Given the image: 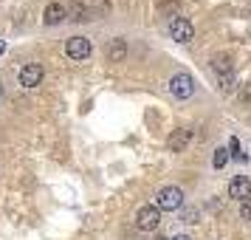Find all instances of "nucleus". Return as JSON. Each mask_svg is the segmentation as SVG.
<instances>
[{
	"instance_id": "nucleus-1",
	"label": "nucleus",
	"mask_w": 251,
	"mask_h": 240,
	"mask_svg": "<svg viewBox=\"0 0 251 240\" xmlns=\"http://www.w3.org/2000/svg\"><path fill=\"white\" fill-rule=\"evenodd\" d=\"M155 206H158L161 212H178L183 206V192L178 187H164L155 195Z\"/></svg>"
},
{
	"instance_id": "nucleus-2",
	"label": "nucleus",
	"mask_w": 251,
	"mask_h": 240,
	"mask_svg": "<svg viewBox=\"0 0 251 240\" xmlns=\"http://www.w3.org/2000/svg\"><path fill=\"white\" fill-rule=\"evenodd\" d=\"M161 223V209L158 206H141L136 212V226L141 232H155Z\"/></svg>"
},
{
	"instance_id": "nucleus-3",
	"label": "nucleus",
	"mask_w": 251,
	"mask_h": 240,
	"mask_svg": "<svg viewBox=\"0 0 251 240\" xmlns=\"http://www.w3.org/2000/svg\"><path fill=\"white\" fill-rule=\"evenodd\" d=\"M91 51H93V46H91V40L88 37H82V34H76V37H71L68 43H65V54H68L71 59H88L91 57Z\"/></svg>"
},
{
	"instance_id": "nucleus-4",
	"label": "nucleus",
	"mask_w": 251,
	"mask_h": 240,
	"mask_svg": "<svg viewBox=\"0 0 251 240\" xmlns=\"http://www.w3.org/2000/svg\"><path fill=\"white\" fill-rule=\"evenodd\" d=\"M170 37L172 40H178V43H192L195 40V28L189 20H183V17H172L170 20Z\"/></svg>"
},
{
	"instance_id": "nucleus-5",
	"label": "nucleus",
	"mask_w": 251,
	"mask_h": 240,
	"mask_svg": "<svg viewBox=\"0 0 251 240\" xmlns=\"http://www.w3.org/2000/svg\"><path fill=\"white\" fill-rule=\"evenodd\" d=\"M170 91H172V96H178V99H189L195 93L192 77H189V74H175L170 80Z\"/></svg>"
},
{
	"instance_id": "nucleus-6",
	"label": "nucleus",
	"mask_w": 251,
	"mask_h": 240,
	"mask_svg": "<svg viewBox=\"0 0 251 240\" xmlns=\"http://www.w3.org/2000/svg\"><path fill=\"white\" fill-rule=\"evenodd\" d=\"M228 195L234 198V201H249L251 198V178L249 175H234L231 178V184H228Z\"/></svg>"
},
{
	"instance_id": "nucleus-7",
	"label": "nucleus",
	"mask_w": 251,
	"mask_h": 240,
	"mask_svg": "<svg viewBox=\"0 0 251 240\" xmlns=\"http://www.w3.org/2000/svg\"><path fill=\"white\" fill-rule=\"evenodd\" d=\"M17 77H20V85H23V88H37V85L43 82V65H40V62H28V65L20 68Z\"/></svg>"
},
{
	"instance_id": "nucleus-8",
	"label": "nucleus",
	"mask_w": 251,
	"mask_h": 240,
	"mask_svg": "<svg viewBox=\"0 0 251 240\" xmlns=\"http://www.w3.org/2000/svg\"><path fill=\"white\" fill-rule=\"evenodd\" d=\"M104 57H107V62H125L127 59V43L122 37L107 40V43H104Z\"/></svg>"
},
{
	"instance_id": "nucleus-9",
	"label": "nucleus",
	"mask_w": 251,
	"mask_h": 240,
	"mask_svg": "<svg viewBox=\"0 0 251 240\" xmlns=\"http://www.w3.org/2000/svg\"><path fill=\"white\" fill-rule=\"evenodd\" d=\"M189 138H192V133H189L186 127H178V130H172L170 138H167V150H170V153H183L186 144H189Z\"/></svg>"
},
{
	"instance_id": "nucleus-10",
	"label": "nucleus",
	"mask_w": 251,
	"mask_h": 240,
	"mask_svg": "<svg viewBox=\"0 0 251 240\" xmlns=\"http://www.w3.org/2000/svg\"><path fill=\"white\" fill-rule=\"evenodd\" d=\"M65 17H68V9H65L62 3H48L46 14H43V20H46V26H57V23H62Z\"/></svg>"
},
{
	"instance_id": "nucleus-11",
	"label": "nucleus",
	"mask_w": 251,
	"mask_h": 240,
	"mask_svg": "<svg viewBox=\"0 0 251 240\" xmlns=\"http://www.w3.org/2000/svg\"><path fill=\"white\" fill-rule=\"evenodd\" d=\"M68 17L74 23H85V20L91 17V9H88L85 3H79V0H74V3H68Z\"/></svg>"
},
{
	"instance_id": "nucleus-12",
	"label": "nucleus",
	"mask_w": 251,
	"mask_h": 240,
	"mask_svg": "<svg viewBox=\"0 0 251 240\" xmlns=\"http://www.w3.org/2000/svg\"><path fill=\"white\" fill-rule=\"evenodd\" d=\"M212 68H215L220 77L231 74V57H228V54H215V57H212Z\"/></svg>"
},
{
	"instance_id": "nucleus-13",
	"label": "nucleus",
	"mask_w": 251,
	"mask_h": 240,
	"mask_svg": "<svg viewBox=\"0 0 251 240\" xmlns=\"http://www.w3.org/2000/svg\"><path fill=\"white\" fill-rule=\"evenodd\" d=\"M212 164H215V170H223V167H226L228 164V150H215V161H212Z\"/></svg>"
},
{
	"instance_id": "nucleus-14",
	"label": "nucleus",
	"mask_w": 251,
	"mask_h": 240,
	"mask_svg": "<svg viewBox=\"0 0 251 240\" xmlns=\"http://www.w3.org/2000/svg\"><path fill=\"white\" fill-rule=\"evenodd\" d=\"M217 88L223 93H228L231 88H234V74H226V77H217Z\"/></svg>"
},
{
	"instance_id": "nucleus-15",
	"label": "nucleus",
	"mask_w": 251,
	"mask_h": 240,
	"mask_svg": "<svg viewBox=\"0 0 251 240\" xmlns=\"http://www.w3.org/2000/svg\"><path fill=\"white\" fill-rule=\"evenodd\" d=\"M240 217H243V220H251V198L240 204Z\"/></svg>"
},
{
	"instance_id": "nucleus-16",
	"label": "nucleus",
	"mask_w": 251,
	"mask_h": 240,
	"mask_svg": "<svg viewBox=\"0 0 251 240\" xmlns=\"http://www.w3.org/2000/svg\"><path fill=\"white\" fill-rule=\"evenodd\" d=\"M240 99H243V102H251V85H246V88L240 91Z\"/></svg>"
},
{
	"instance_id": "nucleus-17",
	"label": "nucleus",
	"mask_w": 251,
	"mask_h": 240,
	"mask_svg": "<svg viewBox=\"0 0 251 240\" xmlns=\"http://www.w3.org/2000/svg\"><path fill=\"white\" fill-rule=\"evenodd\" d=\"M170 240H189L186 235H175V238H170Z\"/></svg>"
},
{
	"instance_id": "nucleus-18",
	"label": "nucleus",
	"mask_w": 251,
	"mask_h": 240,
	"mask_svg": "<svg viewBox=\"0 0 251 240\" xmlns=\"http://www.w3.org/2000/svg\"><path fill=\"white\" fill-rule=\"evenodd\" d=\"M3 51H6V46H3V43H0V54H3Z\"/></svg>"
}]
</instances>
